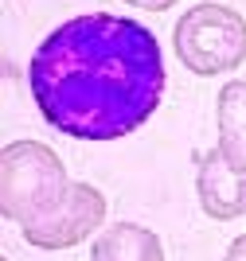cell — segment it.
<instances>
[{
  "mask_svg": "<svg viewBox=\"0 0 246 261\" xmlns=\"http://www.w3.org/2000/svg\"><path fill=\"white\" fill-rule=\"evenodd\" d=\"M172 43L180 66H188L192 74H227L246 59V20L227 4H192L176 23Z\"/></svg>",
  "mask_w": 246,
  "mask_h": 261,
  "instance_id": "cell-3",
  "label": "cell"
},
{
  "mask_svg": "<svg viewBox=\"0 0 246 261\" xmlns=\"http://www.w3.org/2000/svg\"><path fill=\"white\" fill-rule=\"evenodd\" d=\"M102 222H106V195L94 184H75L66 203L51 218H43L35 226H24V238L39 250H71V246L90 238Z\"/></svg>",
  "mask_w": 246,
  "mask_h": 261,
  "instance_id": "cell-4",
  "label": "cell"
},
{
  "mask_svg": "<svg viewBox=\"0 0 246 261\" xmlns=\"http://www.w3.org/2000/svg\"><path fill=\"white\" fill-rule=\"evenodd\" d=\"M71 179H66L63 160L39 141H12L0 152V207L12 222L35 226L71 195Z\"/></svg>",
  "mask_w": 246,
  "mask_h": 261,
  "instance_id": "cell-2",
  "label": "cell"
},
{
  "mask_svg": "<svg viewBox=\"0 0 246 261\" xmlns=\"http://www.w3.org/2000/svg\"><path fill=\"white\" fill-rule=\"evenodd\" d=\"M195 195L211 222H235L246 211V172L219 148H211L207 156H199L195 168Z\"/></svg>",
  "mask_w": 246,
  "mask_h": 261,
  "instance_id": "cell-5",
  "label": "cell"
},
{
  "mask_svg": "<svg viewBox=\"0 0 246 261\" xmlns=\"http://www.w3.org/2000/svg\"><path fill=\"white\" fill-rule=\"evenodd\" d=\"M90 261H164V246L137 222H114L90 246Z\"/></svg>",
  "mask_w": 246,
  "mask_h": 261,
  "instance_id": "cell-6",
  "label": "cell"
},
{
  "mask_svg": "<svg viewBox=\"0 0 246 261\" xmlns=\"http://www.w3.org/2000/svg\"><path fill=\"white\" fill-rule=\"evenodd\" d=\"M28 82L51 129L75 141H118L156 113L164 55L145 23L86 12L35 47Z\"/></svg>",
  "mask_w": 246,
  "mask_h": 261,
  "instance_id": "cell-1",
  "label": "cell"
},
{
  "mask_svg": "<svg viewBox=\"0 0 246 261\" xmlns=\"http://www.w3.org/2000/svg\"><path fill=\"white\" fill-rule=\"evenodd\" d=\"M223 261H246V234H238V238L227 246V257Z\"/></svg>",
  "mask_w": 246,
  "mask_h": 261,
  "instance_id": "cell-7",
  "label": "cell"
},
{
  "mask_svg": "<svg viewBox=\"0 0 246 261\" xmlns=\"http://www.w3.org/2000/svg\"><path fill=\"white\" fill-rule=\"evenodd\" d=\"M125 4H137V8H149V12H168L180 0H125Z\"/></svg>",
  "mask_w": 246,
  "mask_h": 261,
  "instance_id": "cell-8",
  "label": "cell"
}]
</instances>
